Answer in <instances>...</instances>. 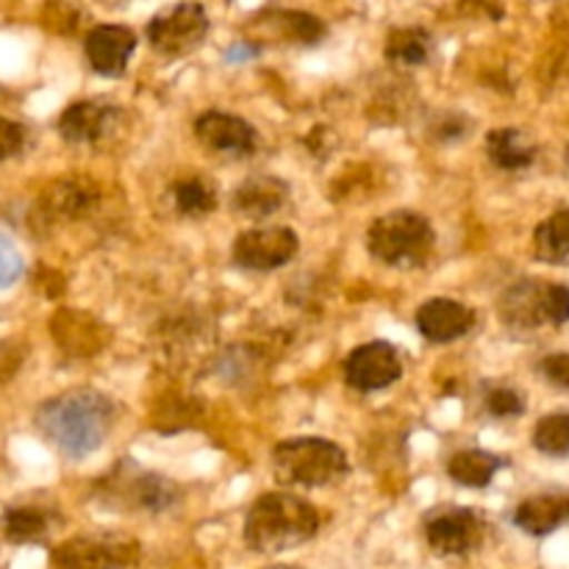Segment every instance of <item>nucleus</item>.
I'll return each instance as SVG.
<instances>
[{"label":"nucleus","mask_w":569,"mask_h":569,"mask_svg":"<svg viewBox=\"0 0 569 569\" xmlns=\"http://www.w3.org/2000/svg\"><path fill=\"white\" fill-rule=\"evenodd\" d=\"M139 545L126 533L72 537L50 553L53 569H126L137 565Z\"/></svg>","instance_id":"nucleus-6"},{"label":"nucleus","mask_w":569,"mask_h":569,"mask_svg":"<svg viewBox=\"0 0 569 569\" xmlns=\"http://www.w3.org/2000/svg\"><path fill=\"white\" fill-rule=\"evenodd\" d=\"M98 200V189L83 178H61L44 192L42 206L53 220H76L87 214Z\"/></svg>","instance_id":"nucleus-20"},{"label":"nucleus","mask_w":569,"mask_h":569,"mask_svg":"<svg viewBox=\"0 0 569 569\" xmlns=\"http://www.w3.org/2000/svg\"><path fill=\"white\" fill-rule=\"evenodd\" d=\"M567 167H569V148H567Z\"/></svg>","instance_id":"nucleus-36"},{"label":"nucleus","mask_w":569,"mask_h":569,"mask_svg":"<svg viewBox=\"0 0 569 569\" xmlns=\"http://www.w3.org/2000/svg\"><path fill=\"white\" fill-rule=\"evenodd\" d=\"M467 133V126L461 117H445L442 126L437 128V137L442 139V142H450V139H461Z\"/></svg>","instance_id":"nucleus-33"},{"label":"nucleus","mask_w":569,"mask_h":569,"mask_svg":"<svg viewBox=\"0 0 569 569\" xmlns=\"http://www.w3.org/2000/svg\"><path fill=\"white\" fill-rule=\"evenodd\" d=\"M433 239L437 233L428 217L409 209L389 211L367 228V250L372 259L387 267H400V270L426 264L433 250Z\"/></svg>","instance_id":"nucleus-4"},{"label":"nucleus","mask_w":569,"mask_h":569,"mask_svg":"<svg viewBox=\"0 0 569 569\" xmlns=\"http://www.w3.org/2000/svg\"><path fill=\"white\" fill-rule=\"evenodd\" d=\"M22 272H26V261H22L17 244L11 239L0 237V289L14 287L22 278Z\"/></svg>","instance_id":"nucleus-29"},{"label":"nucleus","mask_w":569,"mask_h":569,"mask_svg":"<svg viewBox=\"0 0 569 569\" xmlns=\"http://www.w3.org/2000/svg\"><path fill=\"white\" fill-rule=\"evenodd\" d=\"M170 192L176 209L187 217H203L217 209V192L203 178H181L172 183Z\"/></svg>","instance_id":"nucleus-25"},{"label":"nucleus","mask_w":569,"mask_h":569,"mask_svg":"<svg viewBox=\"0 0 569 569\" xmlns=\"http://www.w3.org/2000/svg\"><path fill=\"white\" fill-rule=\"evenodd\" d=\"M569 322V287L550 283L548 287V326H565Z\"/></svg>","instance_id":"nucleus-31"},{"label":"nucleus","mask_w":569,"mask_h":569,"mask_svg":"<svg viewBox=\"0 0 569 569\" xmlns=\"http://www.w3.org/2000/svg\"><path fill=\"white\" fill-rule=\"evenodd\" d=\"M22 148H26V128L9 117H0V161L11 159Z\"/></svg>","instance_id":"nucleus-30"},{"label":"nucleus","mask_w":569,"mask_h":569,"mask_svg":"<svg viewBox=\"0 0 569 569\" xmlns=\"http://www.w3.org/2000/svg\"><path fill=\"white\" fill-rule=\"evenodd\" d=\"M415 322L417 331L428 342L448 345L472 331V326H476V311L453 298H431L417 309Z\"/></svg>","instance_id":"nucleus-13"},{"label":"nucleus","mask_w":569,"mask_h":569,"mask_svg":"<svg viewBox=\"0 0 569 569\" xmlns=\"http://www.w3.org/2000/svg\"><path fill=\"white\" fill-rule=\"evenodd\" d=\"M487 411L495 420H509V417H520L526 411V400L515 389L498 387L487 395Z\"/></svg>","instance_id":"nucleus-28"},{"label":"nucleus","mask_w":569,"mask_h":569,"mask_svg":"<svg viewBox=\"0 0 569 569\" xmlns=\"http://www.w3.org/2000/svg\"><path fill=\"white\" fill-rule=\"evenodd\" d=\"M276 17H278V22H281L283 33L300 44L322 42V37H326V31H328L326 22H322L320 17L306 14V11H281V14H276Z\"/></svg>","instance_id":"nucleus-27"},{"label":"nucleus","mask_w":569,"mask_h":569,"mask_svg":"<svg viewBox=\"0 0 569 569\" xmlns=\"http://www.w3.org/2000/svg\"><path fill=\"white\" fill-rule=\"evenodd\" d=\"M569 520V495L545 492L522 500L515 511V526L528 537H550Z\"/></svg>","instance_id":"nucleus-18"},{"label":"nucleus","mask_w":569,"mask_h":569,"mask_svg":"<svg viewBox=\"0 0 569 569\" xmlns=\"http://www.w3.org/2000/svg\"><path fill=\"white\" fill-rule=\"evenodd\" d=\"M487 153L495 167L506 172H517L537 161V144L520 128L503 126L487 133Z\"/></svg>","instance_id":"nucleus-19"},{"label":"nucleus","mask_w":569,"mask_h":569,"mask_svg":"<svg viewBox=\"0 0 569 569\" xmlns=\"http://www.w3.org/2000/svg\"><path fill=\"white\" fill-rule=\"evenodd\" d=\"M400 376H403V361L389 342L359 345L345 359V381L356 392H381L398 383Z\"/></svg>","instance_id":"nucleus-10"},{"label":"nucleus","mask_w":569,"mask_h":569,"mask_svg":"<svg viewBox=\"0 0 569 569\" xmlns=\"http://www.w3.org/2000/svg\"><path fill=\"white\" fill-rule=\"evenodd\" d=\"M431 56V33L426 28H398L387 39V59L395 64H426Z\"/></svg>","instance_id":"nucleus-24"},{"label":"nucleus","mask_w":569,"mask_h":569,"mask_svg":"<svg viewBox=\"0 0 569 569\" xmlns=\"http://www.w3.org/2000/svg\"><path fill=\"white\" fill-rule=\"evenodd\" d=\"M83 50L98 76L117 78L126 72L128 59L137 50V33L128 26H94L83 39Z\"/></svg>","instance_id":"nucleus-12"},{"label":"nucleus","mask_w":569,"mask_h":569,"mask_svg":"<svg viewBox=\"0 0 569 569\" xmlns=\"http://www.w3.org/2000/svg\"><path fill=\"white\" fill-rule=\"evenodd\" d=\"M533 253L545 264H569V209L539 222L533 233Z\"/></svg>","instance_id":"nucleus-23"},{"label":"nucleus","mask_w":569,"mask_h":569,"mask_svg":"<svg viewBox=\"0 0 569 569\" xmlns=\"http://www.w3.org/2000/svg\"><path fill=\"white\" fill-rule=\"evenodd\" d=\"M548 281H520L506 289L498 303L503 326L522 328V331L548 326Z\"/></svg>","instance_id":"nucleus-14"},{"label":"nucleus","mask_w":569,"mask_h":569,"mask_svg":"<svg viewBox=\"0 0 569 569\" xmlns=\"http://www.w3.org/2000/svg\"><path fill=\"white\" fill-rule=\"evenodd\" d=\"M194 137L211 153L226 156H250L259 144V133L248 120L217 109L206 111L194 120Z\"/></svg>","instance_id":"nucleus-11"},{"label":"nucleus","mask_w":569,"mask_h":569,"mask_svg":"<svg viewBox=\"0 0 569 569\" xmlns=\"http://www.w3.org/2000/svg\"><path fill=\"white\" fill-rule=\"evenodd\" d=\"M272 472L283 487H333L350 472V461L331 439L295 437L276 445Z\"/></svg>","instance_id":"nucleus-3"},{"label":"nucleus","mask_w":569,"mask_h":569,"mask_svg":"<svg viewBox=\"0 0 569 569\" xmlns=\"http://www.w3.org/2000/svg\"><path fill=\"white\" fill-rule=\"evenodd\" d=\"M209 33V14L200 3H178L148 22V42L167 59H181L198 50Z\"/></svg>","instance_id":"nucleus-7"},{"label":"nucleus","mask_w":569,"mask_h":569,"mask_svg":"<svg viewBox=\"0 0 569 569\" xmlns=\"http://www.w3.org/2000/svg\"><path fill=\"white\" fill-rule=\"evenodd\" d=\"M300 239L287 226H261L233 239V261L250 272H272L298 256Z\"/></svg>","instance_id":"nucleus-8"},{"label":"nucleus","mask_w":569,"mask_h":569,"mask_svg":"<svg viewBox=\"0 0 569 569\" xmlns=\"http://www.w3.org/2000/svg\"><path fill=\"white\" fill-rule=\"evenodd\" d=\"M114 426V403L94 389H72L44 400L37 409V428L61 456L87 459L103 448Z\"/></svg>","instance_id":"nucleus-1"},{"label":"nucleus","mask_w":569,"mask_h":569,"mask_svg":"<svg viewBox=\"0 0 569 569\" xmlns=\"http://www.w3.org/2000/svg\"><path fill=\"white\" fill-rule=\"evenodd\" d=\"M0 528L11 545L39 542L50 531V511L39 506H11L0 517Z\"/></svg>","instance_id":"nucleus-22"},{"label":"nucleus","mask_w":569,"mask_h":569,"mask_svg":"<svg viewBox=\"0 0 569 569\" xmlns=\"http://www.w3.org/2000/svg\"><path fill=\"white\" fill-rule=\"evenodd\" d=\"M506 461L500 456L489 453V450H461L448 461V476L453 478L459 487L467 489H483L495 481Z\"/></svg>","instance_id":"nucleus-21"},{"label":"nucleus","mask_w":569,"mask_h":569,"mask_svg":"<svg viewBox=\"0 0 569 569\" xmlns=\"http://www.w3.org/2000/svg\"><path fill=\"white\" fill-rule=\"evenodd\" d=\"M50 331H53L59 348L70 356L100 353V348H103L106 339H109L103 322L83 315V311H70V309H61L59 315L50 320Z\"/></svg>","instance_id":"nucleus-16"},{"label":"nucleus","mask_w":569,"mask_h":569,"mask_svg":"<svg viewBox=\"0 0 569 569\" xmlns=\"http://www.w3.org/2000/svg\"><path fill=\"white\" fill-rule=\"evenodd\" d=\"M533 448L553 459H567L569 456V415H548L533 428Z\"/></svg>","instance_id":"nucleus-26"},{"label":"nucleus","mask_w":569,"mask_h":569,"mask_svg":"<svg viewBox=\"0 0 569 569\" xmlns=\"http://www.w3.org/2000/svg\"><path fill=\"white\" fill-rule=\"evenodd\" d=\"M487 537V526L472 509H450L433 511L426 520V539L437 556H467L481 548Z\"/></svg>","instance_id":"nucleus-9"},{"label":"nucleus","mask_w":569,"mask_h":569,"mask_svg":"<svg viewBox=\"0 0 569 569\" xmlns=\"http://www.w3.org/2000/svg\"><path fill=\"white\" fill-rule=\"evenodd\" d=\"M539 372L545 376V381H550L553 387L569 389V353H553L545 356Z\"/></svg>","instance_id":"nucleus-32"},{"label":"nucleus","mask_w":569,"mask_h":569,"mask_svg":"<svg viewBox=\"0 0 569 569\" xmlns=\"http://www.w3.org/2000/svg\"><path fill=\"white\" fill-rule=\"evenodd\" d=\"M253 56H259V44L233 42L231 48L226 50V61H231V64H239V61H250Z\"/></svg>","instance_id":"nucleus-34"},{"label":"nucleus","mask_w":569,"mask_h":569,"mask_svg":"<svg viewBox=\"0 0 569 569\" xmlns=\"http://www.w3.org/2000/svg\"><path fill=\"white\" fill-rule=\"evenodd\" d=\"M264 569H300V567H289V565H272V567H264Z\"/></svg>","instance_id":"nucleus-35"},{"label":"nucleus","mask_w":569,"mask_h":569,"mask_svg":"<svg viewBox=\"0 0 569 569\" xmlns=\"http://www.w3.org/2000/svg\"><path fill=\"white\" fill-rule=\"evenodd\" d=\"M117 109L100 100H76L59 117V133L70 144H92L109 133Z\"/></svg>","instance_id":"nucleus-15"},{"label":"nucleus","mask_w":569,"mask_h":569,"mask_svg":"<svg viewBox=\"0 0 569 569\" xmlns=\"http://www.w3.org/2000/svg\"><path fill=\"white\" fill-rule=\"evenodd\" d=\"M289 200V183L276 176H253L237 187L231 198L233 214L244 220H264Z\"/></svg>","instance_id":"nucleus-17"},{"label":"nucleus","mask_w":569,"mask_h":569,"mask_svg":"<svg viewBox=\"0 0 569 569\" xmlns=\"http://www.w3.org/2000/svg\"><path fill=\"white\" fill-rule=\"evenodd\" d=\"M320 531V511L292 492H267L244 517V545L253 553L278 556L300 548Z\"/></svg>","instance_id":"nucleus-2"},{"label":"nucleus","mask_w":569,"mask_h":569,"mask_svg":"<svg viewBox=\"0 0 569 569\" xmlns=\"http://www.w3.org/2000/svg\"><path fill=\"white\" fill-rule=\"evenodd\" d=\"M100 487L106 492V503L122 506L128 511L159 515L178 500L176 483L161 478L159 472L142 470L133 461H122L120 467H114Z\"/></svg>","instance_id":"nucleus-5"}]
</instances>
